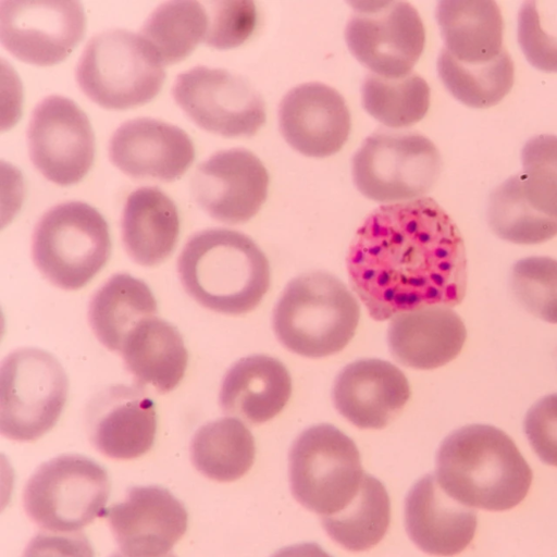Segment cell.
<instances>
[{
  "label": "cell",
  "instance_id": "obj_40",
  "mask_svg": "<svg viewBox=\"0 0 557 557\" xmlns=\"http://www.w3.org/2000/svg\"><path fill=\"white\" fill-rule=\"evenodd\" d=\"M271 557H332L314 543H302L280 549Z\"/></svg>",
  "mask_w": 557,
  "mask_h": 557
},
{
  "label": "cell",
  "instance_id": "obj_25",
  "mask_svg": "<svg viewBox=\"0 0 557 557\" xmlns=\"http://www.w3.org/2000/svg\"><path fill=\"white\" fill-rule=\"evenodd\" d=\"M120 354L137 386H149L160 394L177 386L188 361L180 332L156 317L141 321L129 333Z\"/></svg>",
  "mask_w": 557,
  "mask_h": 557
},
{
  "label": "cell",
  "instance_id": "obj_15",
  "mask_svg": "<svg viewBox=\"0 0 557 557\" xmlns=\"http://www.w3.org/2000/svg\"><path fill=\"white\" fill-rule=\"evenodd\" d=\"M269 174L260 159L244 148L220 150L200 163L191 178L197 205L213 220L239 224L253 218L265 201Z\"/></svg>",
  "mask_w": 557,
  "mask_h": 557
},
{
  "label": "cell",
  "instance_id": "obj_8",
  "mask_svg": "<svg viewBox=\"0 0 557 557\" xmlns=\"http://www.w3.org/2000/svg\"><path fill=\"white\" fill-rule=\"evenodd\" d=\"M109 494L107 471L88 457L69 454L36 469L25 484L23 507L47 532L74 533L101 513Z\"/></svg>",
  "mask_w": 557,
  "mask_h": 557
},
{
  "label": "cell",
  "instance_id": "obj_7",
  "mask_svg": "<svg viewBox=\"0 0 557 557\" xmlns=\"http://www.w3.org/2000/svg\"><path fill=\"white\" fill-rule=\"evenodd\" d=\"M441 169V154L428 137L389 128L368 136L351 162L357 189L384 205L422 198L436 183Z\"/></svg>",
  "mask_w": 557,
  "mask_h": 557
},
{
  "label": "cell",
  "instance_id": "obj_33",
  "mask_svg": "<svg viewBox=\"0 0 557 557\" xmlns=\"http://www.w3.org/2000/svg\"><path fill=\"white\" fill-rule=\"evenodd\" d=\"M486 214L492 231L513 244H540L557 235V219L530 203L521 174L510 176L491 193Z\"/></svg>",
  "mask_w": 557,
  "mask_h": 557
},
{
  "label": "cell",
  "instance_id": "obj_10",
  "mask_svg": "<svg viewBox=\"0 0 557 557\" xmlns=\"http://www.w3.org/2000/svg\"><path fill=\"white\" fill-rule=\"evenodd\" d=\"M67 377L49 352L33 347L10 352L0 367V433L33 442L59 420L67 397Z\"/></svg>",
  "mask_w": 557,
  "mask_h": 557
},
{
  "label": "cell",
  "instance_id": "obj_4",
  "mask_svg": "<svg viewBox=\"0 0 557 557\" xmlns=\"http://www.w3.org/2000/svg\"><path fill=\"white\" fill-rule=\"evenodd\" d=\"M359 317V305L341 280L311 272L286 285L273 311V330L292 352L322 358L346 347Z\"/></svg>",
  "mask_w": 557,
  "mask_h": 557
},
{
  "label": "cell",
  "instance_id": "obj_39",
  "mask_svg": "<svg viewBox=\"0 0 557 557\" xmlns=\"http://www.w3.org/2000/svg\"><path fill=\"white\" fill-rule=\"evenodd\" d=\"M22 557H94V550L82 533L42 532L28 542Z\"/></svg>",
  "mask_w": 557,
  "mask_h": 557
},
{
  "label": "cell",
  "instance_id": "obj_24",
  "mask_svg": "<svg viewBox=\"0 0 557 557\" xmlns=\"http://www.w3.org/2000/svg\"><path fill=\"white\" fill-rule=\"evenodd\" d=\"M180 219L174 202L161 189L145 186L126 199L121 221L127 256L143 267L162 263L174 250Z\"/></svg>",
  "mask_w": 557,
  "mask_h": 557
},
{
  "label": "cell",
  "instance_id": "obj_32",
  "mask_svg": "<svg viewBox=\"0 0 557 557\" xmlns=\"http://www.w3.org/2000/svg\"><path fill=\"white\" fill-rule=\"evenodd\" d=\"M364 110L389 129H403L421 121L430 107V87L419 74L383 77L369 73L361 86Z\"/></svg>",
  "mask_w": 557,
  "mask_h": 557
},
{
  "label": "cell",
  "instance_id": "obj_37",
  "mask_svg": "<svg viewBox=\"0 0 557 557\" xmlns=\"http://www.w3.org/2000/svg\"><path fill=\"white\" fill-rule=\"evenodd\" d=\"M208 30L205 42L215 49L242 45L252 34L257 23L256 5L249 0L210 1Z\"/></svg>",
  "mask_w": 557,
  "mask_h": 557
},
{
  "label": "cell",
  "instance_id": "obj_14",
  "mask_svg": "<svg viewBox=\"0 0 557 557\" xmlns=\"http://www.w3.org/2000/svg\"><path fill=\"white\" fill-rule=\"evenodd\" d=\"M82 4L73 0H4L0 41L18 60L38 66L63 61L85 32Z\"/></svg>",
  "mask_w": 557,
  "mask_h": 557
},
{
  "label": "cell",
  "instance_id": "obj_36",
  "mask_svg": "<svg viewBox=\"0 0 557 557\" xmlns=\"http://www.w3.org/2000/svg\"><path fill=\"white\" fill-rule=\"evenodd\" d=\"M518 302L535 317L557 323V260L529 257L517 261L509 277Z\"/></svg>",
  "mask_w": 557,
  "mask_h": 557
},
{
  "label": "cell",
  "instance_id": "obj_19",
  "mask_svg": "<svg viewBox=\"0 0 557 557\" xmlns=\"http://www.w3.org/2000/svg\"><path fill=\"white\" fill-rule=\"evenodd\" d=\"M94 447L115 460H131L152 447L157 416L152 400L139 388L109 387L97 395L87 410Z\"/></svg>",
  "mask_w": 557,
  "mask_h": 557
},
{
  "label": "cell",
  "instance_id": "obj_9",
  "mask_svg": "<svg viewBox=\"0 0 557 557\" xmlns=\"http://www.w3.org/2000/svg\"><path fill=\"white\" fill-rule=\"evenodd\" d=\"M288 475L295 499L321 517L346 507L364 478L356 444L331 424L310 426L297 436Z\"/></svg>",
  "mask_w": 557,
  "mask_h": 557
},
{
  "label": "cell",
  "instance_id": "obj_29",
  "mask_svg": "<svg viewBox=\"0 0 557 557\" xmlns=\"http://www.w3.org/2000/svg\"><path fill=\"white\" fill-rule=\"evenodd\" d=\"M391 520V503L384 485L364 474L361 486L342 510L321 517L326 534L350 552L372 548L386 534Z\"/></svg>",
  "mask_w": 557,
  "mask_h": 557
},
{
  "label": "cell",
  "instance_id": "obj_38",
  "mask_svg": "<svg viewBox=\"0 0 557 557\" xmlns=\"http://www.w3.org/2000/svg\"><path fill=\"white\" fill-rule=\"evenodd\" d=\"M524 432L540 459L557 467V394L545 396L529 409Z\"/></svg>",
  "mask_w": 557,
  "mask_h": 557
},
{
  "label": "cell",
  "instance_id": "obj_6",
  "mask_svg": "<svg viewBox=\"0 0 557 557\" xmlns=\"http://www.w3.org/2000/svg\"><path fill=\"white\" fill-rule=\"evenodd\" d=\"M111 253L103 216L82 201L59 203L45 212L32 235V258L52 285L75 290L85 286Z\"/></svg>",
  "mask_w": 557,
  "mask_h": 557
},
{
  "label": "cell",
  "instance_id": "obj_13",
  "mask_svg": "<svg viewBox=\"0 0 557 557\" xmlns=\"http://www.w3.org/2000/svg\"><path fill=\"white\" fill-rule=\"evenodd\" d=\"M33 165L48 181L69 186L89 171L95 136L87 115L71 99L51 95L34 108L26 132Z\"/></svg>",
  "mask_w": 557,
  "mask_h": 557
},
{
  "label": "cell",
  "instance_id": "obj_26",
  "mask_svg": "<svg viewBox=\"0 0 557 557\" xmlns=\"http://www.w3.org/2000/svg\"><path fill=\"white\" fill-rule=\"evenodd\" d=\"M435 17L444 49L461 62L485 63L504 51L503 16L492 0H443Z\"/></svg>",
  "mask_w": 557,
  "mask_h": 557
},
{
  "label": "cell",
  "instance_id": "obj_30",
  "mask_svg": "<svg viewBox=\"0 0 557 557\" xmlns=\"http://www.w3.org/2000/svg\"><path fill=\"white\" fill-rule=\"evenodd\" d=\"M208 22L202 3L172 0L158 5L138 34L152 47L163 66L171 65L187 58L205 40Z\"/></svg>",
  "mask_w": 557,
  "mask_h": 557
},
{
  "label": "cell",
  "instance_id": "obj_41",
  "mask_svg": "<svg viewBox=\"0 0 557 557\" xmlns=\"http://www.w3.org/2000/svg\"><path fill=\"white\" fill-rule=\"evenodd\" d=\"M110 557H128V556L122 554L121 552H116V553L112 554ZM163 557H175V556L173 554H169V555L163 556Z\"/></svg>",
  "mask_w": 557,
  "mask_h": 557
},
{
  "label": "cell",
  "instance_id": "obj_1",
  "mask_svg": "<svg viewBox=\"0 0 557 557\" xmlns=\"http://www.w3.org/2000/svg\"><path fill=\"white\" fill-rule=\"evenodd\" d=\"M351 287L377 321L426 307H455L467 286L459 230L433 199L383 205L357 231L348 255Z\"/></svg>",
  "mask_w": 557,
  "mask_h": 557
},
{
  "label": "cell",
  "instance_id": "obj_16",
  "mask_svg": "<svg viewBox=\"0 0 557 557\" xmlns=\"http://www.w3.org/2000/svg\"><path fill=\"white\" fill-rule=\"evenodd\" d=\"M119 552L128 557H163L187 529L181 500L160 486H135L107 512Z\"/></svg>",
  "mask_w": 557,
  "mask_h": 557
},
{
  "label": "cell",
  "instance_id": "obj_17",
  "mask_svg": "<svg viewBox=\"0 0 557 557\" xmlns=\"http://www.w3.org/2000/svg\"><path fill=\"white\" fill-rule=\"evenodd\" d=\"M277 116L286 143L306 157L336 153L350 133L345 99L323 83H305L290 89L280 102Z\"/></svg>",
  "mask_w": 557,
  "mask_h": 557
},
{
  "label": "cell",
  "instance_id": "obj_5",
  "mask_svg": "<svg viewBox=\"0 0 557 557\" xmlns=\"http://www.w3.org/2000/svg\"><path fill=\"white\" fill-rule=\"evenodd\" d=\"M75 78L84 95L108 110L145 104L161 90L163 64L139 35L111 28L92 36L85 46Z\"/></svg>",
  "mask_w": 557,
  "mask_h": 557
},
{
  "label": "cell",
  "instance_id": "obj_28",
  "mask_svg": "<svg viewBox=\"0 0 557 557\" xmlns=\"http://www.w3.org/2000/svg\"><path fill=\"white\" fill-rule=\"evenodd\" d=\"M255 440L243 421L221 418L200 426L190 442V460L207 479L233 482L245 475L255 460Z\"/></svg>",
  "mask_w": 557,
  "mask_h": 557
},
{
  "label": "cell",
  "instance_id": "obj_35",
  "mask_svg": "<svg viewBox=\"0 0 557 557\" xmlns=\"http://www.w3.org/2000/svg\"><path fill=\"white\" fill-rule=\"evenodd\" d=\"M518 42L531 65L557 73V0H529L518 13Z\"/></svg>",
  "mask_w": 557,
  "mask_h": 557
},
{
  "label": "cell",
  "instance_id": "obj_23",
  "mask_svg": "<svg viewBox=\"0 0 557 557\" xmlns=\"http://www.w3.org/2000/svg\"><path fill=\"white\" fill-rule=\"evenodd\" d=\"M292 393L286 367L276 358L252 355L225 373L219 393L222 411L249 424H261L280 413Z\"/></svg>",
  "mask_w": 557,
  "mask_h": 557
},
{
  "label": "cell",
  "instance_id": "obj_2",
  "mask_svg": "<svg viewBox=\"0 0 557 557\" xmlns=\"http://www.w3.org/2000/svg\"><path fill=\"white\" fill-rule=\"evenodd\" d=\"M434 475L459 503L491 511L517 506L532 483V471L513 441L486 424L450 433L437 450Z\"/></svg>",
  "mask_w": 557,
  "mask_h": 557
},
{
  "label": "cell",
  "instance_id": "obj_3",
  "mask_svg": "<svg viewBox=\"0 0 557 557\" xmlns=\"http://www.w3.org/2000/svg\"><path fill=\"white\" fill-rule=\"evenodd\" d=\"M177 273L196 302L224 314L251 311L270 287L265 255L249 236L227 228L190 236L178 256Z\"/></svg>",
  "mask_w": 557,
  "mask_h": 557
},
{
  "label": "cell",
  "instance_id": "obj_31",
  "mask_svg": "<svg viewBox=\"0 0 557 557\" xmlns=\"http://www.w3.org/2000/svg\"><path fill=\"white\" fill-rule=\"evenodd\" d=\"M437 73L454 98L479 109L497 104L515 81L513 61L505 49L494 60L480 64L461 62L443 49L437 58Z\"/></svg>",
  "mask_w": 557,
  "mask_h": 557
},
{
  "label": "cell",
  "instance_id": "obj_27",
  "mask_svg": "<svg viewBox=\"0 0 557 557\" xmlns=\"http://www.w3.org/2000/svg\"><path fill=\"white\" fill-rule=\"evenodd\" d=\"M156 313L157 302L148 285L127 273H116L94 293L88 322L104 347L120 352L129 333Z\"/></svg>",
  "mask_w": 557,
  "mask_h": 557
},
{
  "label": "cell",
  "instance_id": "obj_12",
  "mask_svg": "<svg viewBox=\"0 0 557 557\" xmlns=\"http://www.w3.org/2000/svg\"><path fill=\"white\" fill-rule=\"evenodd\" d=\"M177 106L200 128L223 137H249L265 122L259 92L242 76L197 65L180 73L172 87Z\"/></svg>",
  "mask_w": 557,
  "mask_h": 557
},
{
  "label": "cell",
  "instance_id": "obj_21",
  "mask_svg": "<svg viewBox=\"0 0 557 557\" xmlns=\"http://www.w3.org/2000/svg\"><path fill=\"white\" fill-rule=\"evenodd\" d=\"M405 527L422 552L448 557L461 553L472 541L476 515L449 496L434 474H426L410 488L405 500Z\"/></svg>",
  "mask_w": 557,
  "mask_h": 557
},
{
  "label": "cell",
  "instance_id": "obj_20",
  "mask_svg": "<svg viewBox=\"0 0 557 557\" xmlns=\"http://www.w3.org/2000/svg\"><path fill=\"white\" fill-rule=\"evenodd\" d=\"M409 397L405 374L381 359L347 364L332 391L337 411L359 429H383L400 413Z\"/></svg>",
  "mask_w": 557,
  "mask_h": 557
},
{
  "label": "cell",
  "instance_id": "obj_18",
  "mask_svg": "<svg viewBox=\"0 0 557 557\" xmlns=\"http://www.w3.org/2000/svg\"><path fill=\"white\" fill-rule=\"evenodd\" d=\"M108 154L113 165L133 178L173 182L188 170L195 149L182 128L151 117H137L114 131Z\"/></svg>",
  "mask_w": 557,
  "mask_h": 557
},
{
  "label": "cell",
  "instance_id": "obj_22",
  "mask_svg": "<svg viewBox=\"0 0 557 557\" xmlns=\"http://www.w3.org/2000/svg\"><path fill=\"white\" fill-rule=\"evenodd\" d=\"M467 332L460 317L448 307H426L395 315L387 343L400 364L431 370L458 356Z\"/></svg>",
  "mask_w": 557,
  "mask_h": 557
},
{
  "label": "cell",
  "instance_id": "obj_34",
  "mask_svg": "<svg viewBox=\"0 0 557 557\" xmlns=\"http://www.w3.org/2000/svg\"><path fill=\"white\" fill-rule=\"evenodd\" d=\"M522 186L530 203L557 219V136L530 138L521 151Z\"/></svg>",
  "mask_w": 557,
  "mask_h": 557
},
{
  "label": "cell",
  "instance_id": "obj_11",
  "mask_svg": "<svg viewBox=\"0 0 557 557\" xmlns=\"http://www.w3.org/2000/svg\"><path fill=\"white\" fill-rule=\"evenodd\" d=\"M345 28L351 54L370 73L400 77L412 72L425 44L418 11L405 1H351Z\"/></svg>",
  "mask_w": 557,
  "mask_h": 557
}]
</instances>
